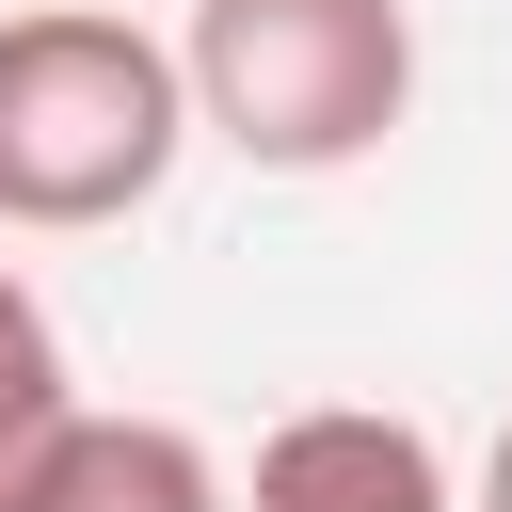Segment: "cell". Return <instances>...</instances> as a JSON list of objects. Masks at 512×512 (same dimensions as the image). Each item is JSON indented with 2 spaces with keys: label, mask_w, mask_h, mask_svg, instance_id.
Returning a JSON list of instances; mask_svg holds the SVG:
<instances>
[{
  "label": "cell",
  "mask_w": 512,
  "mask_h": 512,
  "mask_svg": "<svg viewBox=\"0 0 512 512\" xmlns=\"http://www.w3.org/2000/svg\"><path fill=\"white\" fill-rule=\"evenodd\" d=\"M240 512H464V480H448V448H432L416 416H384V400H304V416L256 432Z\"/></svg>",
  "instance_id": "3957f363"
},
{
  "label": "cell",
  "mask_w": 512,
  "mask_h": 512,
  "mask_svg": "<svg viewBox=\"0 0 512 512\" xmlns=\"http://www.w3.org/2000/svg\"><path fill=\"white\" fill-rule=\"evenodd\" d=\"M64 416H80V384H64V320H48L32 272L0 256V512L32 496V464L64 448Z\"/></svg>",
  "instance_id": "5b68a950"
},
{
  "label": "cell",
  "mask_w": 512,
  "mask_h": 512,
  "mask_svg": "<svg viewBox=\"0 0 512 512\" xmlns=\"http://www.w3.org/2000/svg\"><path fill=\"white\" fill-rule=\"evenodd\" d=\"M192 64L144 32V16H96V0H32L0 16V224L16 240H80V224H128L176 144H192Z\"/></svg>",
  "instance_id": "6da1fadb"
},
{
  "label": "cell",
  "mask_w": 512,
  "mask_h": 512,
  "mask_svg": "<svg viewBox=\"0 0 512 512\" xmlns=\"http://www.w3.org/2000/svg\"><path fill=\"white\" fill-rule=\"evenodd\" d=\"M464 512H512V432L480 448V496H464Z\"/></svg>",
  "instance_id": "8992f818"
},
{
  "label": "cell",
  "mask_w": 512,
  "mask_h": 512,
  "mask_svg": "<svg viewBox=\"0 0 512 512\" xmlns=\"http://www.w3.org/2000/svg\"><path fill=\"white\" fill-rule=\"evenodd\" d=\"M0 16H16V0H0Z\"/></svg>",
  "instance_id": "52a82bcc"
},
{
  "label": "cell",
  "mask_w": 512,
  "mask_h": 512,
  "mask_svg": "<svg viewBox=\"0 0 512 512\" xmlns=\"http://www.w3.org/2000/svg\"><path fill=\"white\" fill-rule=\"evenodd\" d=\"M16 512H240V480L176 416H64V448L32 464Z\"/></svg>",
  "instance_id": "277c9868"
},
{
  "label": "cell",
  "mask_w": 512,
  "mask_h": 512,
  "mask_svg": "<svg viewBox=\"0 0 512 512\" xmlns=\"http://www.w3.org/2000/svg\"><path fill=\"white\" fill-rule=\"evenodd\" d=\"M176 64L256 176H352L416 112V0H192Z\"/></svg>",
  "instance_id": "7a4b0ae2"
}]
</instances>
